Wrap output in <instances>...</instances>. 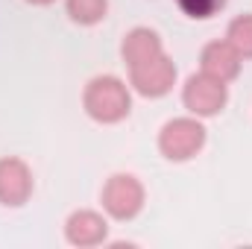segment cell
I'll return each instance as SVG.
<instances>
[{
    "instance_id": "obj_1",
    "label": "cell",
    "mask_w": 252,
    "mask_h": 249,
    "mask_svg": "<svg viewBox=\"0 0 252 249\" xmlns=\"http://www.w3.org/2000/svg\"><path fill=\"white\" fill-rule=\"evenodd\" d=\"M82 109L91 121L103 126L121 124L132 112L129 85L115 73H103V76L88 79V85L82 88Z\"/></svg>"
},
{
    "instance_id": "obj_2",
    "label": "cell",
    "mask_w": 252,
    "mask_h": 249,
    "mask_svg": "<svg viewBox=\"0 0 252 249\" xmlns=\"http://www.w3.org/2000/svg\"><path fill=\"white\" fill-rule=\"evenodd\" d=\"M205 138H208V132L199 118H193V115L173 118L158 132V153L167 161H190L193 156L202 153Z\"/></svg>"
},
{
    "instance_id": "obj_3",
    "label": "cell",
    "mask_w": 252,
    "mask_h": 249,
    "mask_svg": "<svg viewBox=\"0 0 252 249\" xmlns=\"http://www.w3.org/2000/svg\"><path fill=\"white\" fill-rule=\"evenodd\" d=\"M100 202H103V211L112 220L126 223V220H135L144 211L147 190H144L138 176H132V173H115V176L106 179V185L100 190Z\"/></svg>"
},
{
    "instance_id": "obj_4",
    "label": "cell",
    "mask_w": 252,
    "mask_h": 249,
    "mask_svg": "<svg viewBox=\"0 0 252 249\" xmlns=\"http://www.w3.org/2000/svg\"><path fill=\"white\" fill-rule=\"evenodd\" d=\"M229 103V82H220L208 73H190L182 85V106L193 118H217Z\"/></svg>"
},
{
    "instance_id": "obj_5",
    "label": "cell",
    "mask_w": 252,
    "mask_h": 249,
    "mask_svg": "<svg viewBox=\"0 0 252 249\" xmlns=\"http://www.w3.org/2000/svg\"><path fill=\"white\" fill-rule=\"evenodd\" d=\"M129 85L141 97L158 100V97L173 91V85H176V64H173V59L167 53H161V56L138 64V67H129Z\"/></svg>"
},
{
    "instance_id": "obj_6",
    "label": "cell",
    "mask_w": 252,
    "mask_h": 249,
    "mask_svg": "<svg viewBox=\"0 0 252 249\" xmlns=\"http://www.w3.org/2000/svg\"><path fill=\"white\" fill-rule=\"evenodd\" d=\"M32 170L24 158L18 156H3L0 158V205L6 208H21L32 196Z\"/></svg>"
},
{
    "instance_id": "obj_7",
    "label": "cell",
    "mask_w": 252,
    "mask_h": 249,
    "mask_svg": "<svg viewBox=\"0 0 252 249\" xmlns=\"http://www.w3.org/2000/svg\"><path fill=\"white\" fill-rule=\"evenodd\" d=\"M106 238H109V220L100 211L79 208L64 220V241L70 247H100V244H106Z\"/></svg>"
},
{
    "instance_id": "obj_8",
    "label": "cell",
    "mask_w": 252,
    "mask_h": 249,
    "mask_svg": "<svg viewBox=\"0 0 252 249\" xmlns=\"http://www.w3.org/2000/svg\"><path fill=\"white\" fill-rule=\"evenodd\" d=\"M241 64H244V59L238 56V50L226 38L223 41H208L202 47V53H199V70L208 73V76H214V79H220V82L238 79Z\"/></svg>"
},
{
    "instance_id": "obj_9",
    "label": "cell",
    "mask_w": 252,
    "mask_h": 249,
    "mask_svg": "<svg viewBox=\"0 0 252 249\" xmlns=\"http://www.w3.org/2000/svg\"><path fill=\"white\" fill-rule=\"evenodd\" d=\"M164 53V44H161V35L150 27H135L124 35V44H121V56H124L126 70L129 67H138V64L150 62L156 56Z\"/></svg>"
},
{
    "instance_id": "obj_10",
    "label": "cell",
    "mask_w": 252,
    "mask_h": 249,
    "mask_svg": "<svg viewBox=\"0 0 252 249\" xmlns=\"http://www.w3.org/2000/svg\"><path fill=\"white\" fill-rule=\"evenodd\" d=\"M64 12L79 27H94L106 18L109 0H64Z\"/></svg>"
},
{
    "instance_id": "obj_11",
    "label": "cell",
    "mask_w": 252,
    "mask_h": 249,
    "mask_svg": "<svg viewBox=\"0 0 252 249\" xmlns=\"http://www.w3.org/2000/svg\"><path fill=\"white\" fill-rule=\"evenodd\" d=\"M226 41L238 50L241 59H252V15H238L229 21Z\"/></svg>"
},
{
    "instance_id": "obj_12",
    "label": "cell",
    "mask_w": 252,
    "mask_h": 249,
    "mask_svg": "<svg viewBox=\"0 0 252 249\" xmlns=\"http://www.w3.org/2000/svg\"><path fill=\"white\" fill-rule=\"evenodd\" d=\"M226 3L229 0H176V6L193 18V21H208V18H214L217 12H223L226 9Z\"/></svg>"
},
{
    "instance_id": "obj_13",
    "label": "cell",
    "mask_w": 252,
    "mask_h": 249,
    "mask_svg": "<svg viewBox=\"0 0 252 249\" xmlns=\"http://www.w3.org/2000/svg\"><path fill=\"white\" fill-rule=\"evenodd\" d=\"M27 3H32V6H50V3H56V0H27Z\"/></svg>"
}]
</instances>
